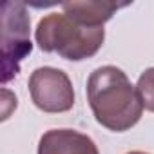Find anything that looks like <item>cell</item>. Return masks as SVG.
<instances>
[{
    "label": "cell",
    "instance_id": "6da1fadb",
    "mask_svg": "<svg viewBox=\"0 0 154 154\" xmlns=\"http://www.w3.org/2000/svg\"><path fill=\"white\" fill-rule=\"evenodd\" d=\"M87 100L96 122L112 132L129 131L140 122L143 112L136 87L114 65L93 71L87 80Z\"/></svg>",
    "mask_w": 154,
    "mask_h": 154
},
{
    "label": "cell",
    "instance_id": "7a4b0ae2",
    "mask_svg": "<svg viewBox=\"0 0 154 154\" xmlns=\"http://www.w3.org/2000/svg\"><path fill=\"white\" fill-rule=\"evenodd\" d=\"M103 27H87L65 13H51L38 22L36 42L42 51L58 53L65 60L80 62L94 56L103 45Z\"/></svg>",
    "mask_w": 154,
    "mask_h": 154
},
{
    "label": "cell",
    "instance_id": "3957f363",
    "mask_svg": "<svg viewBox=\"0 0 154 154\" xmlns=\"http://www.w3.org/2000/svg\"><path fill=\"white\" fill-rule=\"evenodd\" d=\"M0 45H2V84L18 74L20 62L31 53V18L22 2H4L0 11Z\"/></svg>",
    "mask_w": 154,
    "mask_h": 154
},
{
    "label": "cell",
    "instance_id": "277c9868",
    "mask_svg": "<svg viewBox=\"0 0 154 154\" xmlns=\"http://www.w3.org/2000/svg\"><path fill=\"white\" fill-rule=\"evenodd\" d=\"M33 103L44 112H65L74 105V89L69 76L54 67H38L29 78Z\"/></svg>",
    "mask_w": 154,
    "mask_h": 154
},
{
    "label": "cell",
    "instance_id": "5b68a950",
    "mask_svg": "<svg viewBox=\"0 0 154 154\" xmlns=\"http://www.w3.org/2000/svg\"><path fill=\"white\" fill-rule=\"evenodd\" d=\"M38 154H100L96 143L72 129H51L38 143Z\"/></svg>",
    "mask_w": 154,
    "mask_h": 154
},
{
    "label": "cell",
    "instance_id": "8992f818",
    "mask_svg": "<svg viewBox=\"0 0 154 154\" xmlns=\"http://www.w3.org/2000/svg\"><path fill=\"white\" fill-rule=\"evenodd\" d=\"M125 4H114V2H105V0H98V2H65L62 4L63 13L74 20L80 26L87 27H103V24Z\"/></svg>",
    "mask_w": 154,
    "mask_h": 154
},
{
    "label": "cell",
    "instance_id": "52a82bcc",
    "mask_svg": "<svg viewBox=\"0 0 154 154\" xmlns=\"http://www.w3.org/2000/svg\"><path fill=\"white\" fill-rule=\"evenodd\" d=\"M136 91L140 94L143 109L154 112V67H150L145 72H141V76L138 78Z\"/></svg>",
    "mask_w": 154,
    "mask_h": 154
},
{
    "label": "cell",
    "instance_id": "ba28073f",
    "mask_svg": "<svg viewBox=\"0 0 154 154\" xmlns=\"http://www.w3.org/2000/svg\"><path fill=\"white\" fill-rule=\"evenodd\" d=\"M127 154H147V152H141V150H132V152H127Z\"/></svg>",
    "mask_w": 154,
    "mask_h": 154
}]
</instances>
